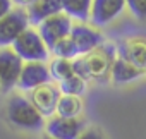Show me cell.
Returning a JSON list of instances; mask_svg holds the SVG:
<instances>
[{"label":"cell","instance_id":"cell-6","mask_svg":"<svg viewBox=\"0 0 146 139\" xmlns=\"http://www.w3.org/2000/svg\"><path fill=\"white\" fill-rule=\"evenodd\" d=\"M72 26H74L72 24V19L65 12H60V14L52 16L46 21H43L38 26V33L43 38L45 45L48 46V50H52L60 40H64L70 34Z\"/></svg>","mask_w":146,"mask_h":139},{"label":"cell","instance_id":"cell-7","mask_svg":"<svg viewBox=\"0 0 146 139\" xmlns=\"http://www.w3.org/2000/svg\"><path fill=\"white\" fill-rule=\"evenodd\" d=\"M70 40L74 41L79 57H83V55H86V53L96 50L98 46H102V45L105 43L103 34H102L95 26H88V24H84V23H78V24L72 26Z\"/></svg>","mask_w":146,"mask_h":139},{"label":"cell","instance_id":"cell-5","mask_svg":"<svg viewBox=\"0 0 146 139\" xmlns=\"http://www.w3.org/2000/svg\"><path fill=\"white\" fill-rule=\"evenodd\" d=\"M24 60L12 48H0V89L4 93L17 88Z\"/></svg>","mask_w":146,"mask_h":139},{"label":"cell","instance_id":"cell-15","mask_svg":"<svg viewBox=\"0 0 146 139\" xmlns=\"http://www.w3.org/2000/svg\"><path fill=\"white\" fill-rule=\"evenodd\" d=\"M93 0H62V9L64 12L79 23H86L91 14Z\"/></svg>","mask_w":146,"mask_h":139},{"label":"cell","instance_id":"cell-20","mask_svg":"<svg viewBox=\"0 0 146 139\" xmlns=\"http://www.w3.org/2000/svg\"><path fill=\"white\" fill-rule=\"evenodd\" d=\"M125 5L136 19L146 21V0H125Z\"/></svg>","mask_w":146,"mask_h":139},{"label":"cell","instance_id":"cell-9","mask_svg":"<svg viewBox=\"0 0 146 139\" xmlns=\"http://www.w3.org/2000/svg\"><path fill=\"white\" fill-rule=\"evenodd\" d=\"M45 129L46 136L53 139H78L81 132L86 129V125L81 118H65L53 115L45 124Z\"/></svg>","mask_w":146,"mask_h":139},{"label":"cell","instance_id":"cell-13","mask_svg":"<svg viewBox=\"0 0 146 139\" xmlns=\"http://www.w3.org/2000/svg\"><path fill=\"white\" fill-rule=\"evenodd\" d=\"M26 12H28L29 24L31 26H40L48 17L64 12L62 0H36V2H33L26 9Z\"/></svg>","mask_w":146,"mask_h":139},{"label":"cell","instance_id":"cell-3","mask_svg":"<svg viewBox=\"0 0 146 139\" xmlns=\"http://www.w3.org/2000/svg\"><path fill=\"white\" fill-rule=\"evenodd\" d=\"M23 60L26 62H45L48 58V46L45 45L43 38L40 36L38 29L35 28H28L17 40L16 43L11 46Z\"/></svg>","mask_w":146,"mask_h":139},{"label":"cell","instance_id":"cell-12","mask_svg":"<svg viewBox=\"0 0 146 139\" xmlns=\"http://www.w3.org/2000/svg\"><path fill=\"white\" fill-rule=\"evenodd\" d=\"M117 53L120 58L134 64L136 67H146V38H129L117 45Z\"/></svg>","mask_w":146,"mask_h":139},{"label":"cell","instance_id":"cell-4","mask_svg":"<svg viewBox=\"0 0 146 139\" xmlns=\"http://www.w3.org/2000/svg\"><path fill=\"white\" fill-rule=\"evenodd\" d=\"M29 26L26 9H12L5 17L0 19V48H11Z\"/></svg>","mask_w":146,"mask_h":139},{"label":"cell","instance_id":"cell-17","mask_svg":"<svg viewBox=\"0 0 146 139\" xmlns=\"http://www.w3.org/2000/svg\"><path fill=\"white\" fill-rule=\"evenodd\" d=\"M50 69V76L52 79L62 83L65 79H69L70 76H74V60H67V58H53L48 65Z\"/></svg>","mask_w":146,"mask_h":139},{"label":"cell","instance_id":"cell-16","mask_svg":"<svg viewBox=\"0 0 146 139\" xmlns=\"http://www.w3.org/2000/svg\"><path fill=\"white\" fill-rule=\"evenodd\" d=\"M81 112H83V101H81V98L62 95L60 100H58L55 115L65 117V118H79Z\"/></svg>","mask_w":146,"mask_h":139},{"label":"cell","instance_id":"cell-11","mask_svg":"<svg viewBox=\"0 0 146 139\" xmlns=\"http://www.w3.org/2000/svg\"><path fill=\"white\" fill-rule=\"evenodd\" d=\"M125 7V0H93L90 21L93 26L102 28L115 21Z\"/></svg>","mask_w":146,"mask_h":139},{"label":"cell","instance_id":"cell-19","mask_svg":"<svg viewBox=\"0 0 146 139\" xmlns=\"http://www.w3.org/2000/svg\"><path fill=\"white\" fill-rule=\"evenodd\" d=\"M50 53H53L57 58H67V60H76V58L79 57V53H78V48H76L74 41L70 40V34H69L67 38L60 40V41H58V43L50 50Z\"/></svg>","mask_w":146,"mask_h":139},{"label":"cell","instance_id":"cell-14","mask_svg":"<svg viewBox=\"0 0 146 139\" xmlns=\"http://www.w3.org/2000/svg\"><path fill=\"white\" fill-rule=\"evenodd\" d=\"M144 74L143 69L136 67L134 64L127 62L125 58H120L117 57L113 67H112V74H110V79L117 84H127V83H132L136 79H139L141 76Z\"/></svg>","mask_w":146,"mask_h":139},{"label":"cell","instance_id":"cell-25","mask_svg":"<svg viewBox=\"0 0 146 139\" xmlns=\"http://www.w3.org/2000/svg\"><path fill=\"white\" fill-rule=\"evenodd\" d=\"M144 74H146V67H144Z\"/></svg>","mask_w":146,"mask_h":139},{"label":"cell","instance_id":"cell-22","mask_svg":"<svg viewBox=\"0 0 146 139\" xmlns=\"http://www.w3.org/2000/svg\"><path fill=\"white\" fill-rule=\"evenodd\" d=\"M12 0H0V19L5 17L11 11H12Z\"/></svg>","mask_w":146,"mask_h":139},{"label":"cell","instance_id":"cell-18","mask_svg":"<svg viewBox=\"0 0 146 139\" xmlns=\"http://www.w3.org/2000/svg\"><path fill=\"white\" fill-rule=\"evenodd\" d=\"M58 89L65 96H78L79 98L86 91V79H83L81 76L74 74V76H70L69 79L58 83Z\"/></svg>","mask_w":146,"mask_h":139},{"label":"cell","instance_id":"cell-2","mask_svg":"<svg viewBox=\"0 0 146 139\" xmlns=\"http://www.w3.org/2000/svg\"><path fill=\"white\" fill-rule=\"evenodd\" d=\"M7 120L21 130H40L45 127V117L36 110L29 98L23 95H12L5 105Z\"/></svg>","mask_w":146,"mask_h":139},{"label":"cell","instance_id":"cell-1","mask_svg":"<svg viewBox=\"0 0 146 139\" xmlns=\"http://www.w3.org/2000/svg\"><path fill=\"white\" fill-rule=\"evenodd\" d=\"M117 57H119L117 45L103 43L96 50H93L83 57H78L74 60V72L86 81L103 83L110 77L112 67H113Z\"/></svg>","mask_w":146,"mask_h":139},{"label":"cell","instance_id":"cell-8","mask_svg":"<svg viewBox=\"0 0 146 139\" xmlns=\"http://www.w3.org/2000/svg\"><path fill=\"white\" fill-rule=\"evenodd\" d=\"M52 76H50V69L45 62H26L23 67V72L17 83V88L21 91H33L40 86L50 84Z\"/></svg>","mask_w":146,"mask_h":139},{"label":"cell","instance_id":"cell-21","mask_svg":"<svg viewBox=\"0 0 146 139\" xmlns=\"http://www.w3.org/2000/svg\"><path fill=\"white\" fill-rule=\"evenodd\" d=\"M78 139H105V136H103V132L102 130H98V129H95V127H86L83 132H81V136L78 137Z\"/></svg>","mask_w":146,"mask_h":139},{"label":"cell","instance_id":"cell-10","mask_svg":"<svg viewBox=\"0 0 146 139\" xmlns=\"http://www.w3.org/2000/svg\"><path fill=\"white\" fill-rule=\"evenodd\" d=\"M60 96H62L60 89L57 86H53L52 83L50 84H45V86H40V88H36V89H33L29 93L31 103L36 107V110L43 117H48V118L55 115Z\"/></svg>","mask_w":146,"mask_h":139},{"label":"cell","instance_id":"cell-23","mask_svg":"<svg viewBox=\"0 0 146 139\" xmlns=\"http://www.w3.org/2000/svg\"><path fill=\"white\" fill-rule=\"evenodd\" d=\"M12 2H14V4H17V5H19V7H23V9H24V7L28 9L33 2H36V0H12Z\"/></svg>","mask_w":146,"mask_h":139},{"label":"cell","instance_id":"cell-24","mask_svg":"<svg viewBox=\"0 0 146 139\" xmlns=\"http://www.w3.org/2000/svg\"><path fill=\"white\" fill-rule=\"evenodd\" d=\"M41 139H53V137H50V136H43Z\"/></svg>","mask_w":146,"mask_h":139}]
</instances>
